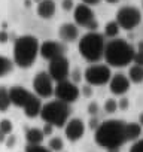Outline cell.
<instances>
[{
  "mask_svg": "<svg viewBox=\"0 0 143 152\" xmlns=\"http://www.w3.org/2000/svg\"><path fill=\"white\" fill-rule=\"evenodd\" d=\"M125 121L122 119H107L100 122L94 133V140L98 146L107 149L121 148L125 142Z\"/></svg>",
  "mask_w": 143,
  "mask_h": 152,
  "instance_id": "cell-1",
  "label": "cell"
},
{
  "mask_svg": "<svg viewBox=\"0 0 143 152\" xmlns=\"http://www.w3.org/2000/svg\"><path fill=\"white\" fill-rule=\"evenodd\" d=\"M134 52L136 49L130 42H127L125 39L115 37L106 43L103 58L106 60V64L109 67H125L133 63Z\"/></svg>",
  "mask_w": 143,
  "mask_h": 152,
  "instance_id": "cell-2",
  "label": "cell"
},
{
  "mask_svg": "<svg viewBox=\"0 0 143 152\" xmlns=\"http://www.w3.org/2000/svg\"><path fill=\"white\" fill-rule=\"evenodd\" d=\"M39 39L31 34L17 37L14 43V64L21 69H28L34 64L39 55Z\"/></svg>",
  "mask_w": 143,
  "mask_h": 152,
  "instance_id": "cell-3",
  "label": "cell"
},
{
  "mask_svg": "<svg viewBox=\"0 0 143 152\" xmlns=\"http://www.w3.org/2000/svg\"><path fill=\"white\" fill-rule=\"evenodd\" d=\"M9 99H11V104L24 109V113L27 118L31 119V118L39 116L40 109H42V102L34 93L26 90L24 87L15 85L9 88Z\"/></svg>",
  "mask_w": 143,
  "mask_h": 152,
  "instance_id": "cell-4",
  "label": "cell"
},
{
  "mask_svg": "<svg viewBox=\"0 0 143 152\" xmlns=\"http://www.w3.org/2000/svg\"><path fill=\"white\" fill-rule=\"evenodd\" d=\"M104 46H106L104 36L98 31H88L78 42V51L81 57L93 64L98 63L103 58Z\"/></svg>",
  "mask_w": 143,
  "mask_h": 152,
  "instance_id": "cell-5",
  "label": "cell"
},
{
  "mask_svg": "<svg viewBox=\"0 0 143 152\" xmlns=\"http://www.w3.org/2000/svg\"><path fill=\"white\" fill-rule=\"evenodd\" d=\"M70 104L63 103L60 100H52L42 104L39 116L45 124H51L52 127L63 128L70 118Z\"/></svg>",
  "mask_w": 143,
  "mask_h": 152,
  "instance_id": "cell-6",
  "label": "cell"
},
{
  "mask_svg": "<svg viewBox=\"0 0 143 152\" xmlns=\"http://www.w3.org/2000/svg\"><path fill=\"white\" fill-rule=\"evenodd\" d=\"M112 78V70L107 64H91L84 72V79L91 87H100L109 84Z\"/></svg>",
  "mask_w": 143,
  "mask_h": 152,
  "instance_id": "cell-7",
  "label": "cell"
},
{
  "mask_svg": "<svg viewBox=\"0 0 143 152\" xmlns=\"http://www.w3.org/2000/svg\"><path fill=\"white\" fill-rule=\"evenodd\" d=\"M54 96L57 100L63 102V103H67V104H72L78 102L79 96H81V88L73 84L69 79H64V81H60V82H55L54 85Z\"/></svg>",
  "mask_w": 143,
  "mask_h": 152,
  "instance_id": "cell-8",
  "label": "cell"
},
{
  "mask_svg": "<svg viewBox=\"0 0 143 152\" xmlns=\"http://www.w3.org/2000/svg\"><path fill=\"white\" fill-rule=\"evenodd\" d=\"M116 23L124 30H133L142 23V12L136 6H122L116 12Z\"/></svg>",
  "mask_w": 143,
  "mask_h": 152,
  "instance_id": "cell-9",
  "label": "cell"
},
{
  "mask_svg": "<svg viewBox=\"0 0 143 152\" xmlns=\"http://www.w3.org/2000/svg\"><path fill=\"white\" fill-rule=\"evenodd\" d=\"M33 91L39 99H49L54 96V81L48 72H39L33 78Z\"/></svg>",
  "mask_w": 143,
  "mask_h": 152,
  "instance_id": "cell-10",
  "label": "cell"
},
{
  "mask_svg": "<svg viewBox=\"0 0 143 152\" xmlns=\"http://www.w3.org/2000/svg\"><path fill=\"white\" fill-rule=\"evenodd\" d=\"M48 73L52 78L54 82H60V81H64L69 78V73H70V64H69V60L61 55L58 58H54L49 61V66H48Z\"/></svg>",
  "mask_w": 143,
  "mask_h": 152,
  "instance_id": "cell-11",
  "label": "cell"
},
{
  "mask_svg": "<svg viewBox=\"0 0 143 152\" xmlns=\"http://www.w3.org/2000/svg\"><path fill=\"white\" fill-rule=\"evenodd\" d=\"M63 128H64V136L69 142H78L85 134V124L79 118H70Z\"/></svg>",
  "mask_w": 143,
  "mask_h": 152,
  "instance_id": "cell-12",
  "label": "cell"
},
{
  "mask_svg": "<svg viewBox=\"0 0 143 152\" xmlns=\"http://www.w3.org/2000/svg\"><path fill=\"white\" fill-rule=\"evenodd\" d=\"M64 52H66V48L58 40L49 39V40H45L43 43H40V46H39V55L45 60H49V61L64 55Z\"/></svg>",
  "mask_w": 143,
  "mask_h": 152,
  "instance_id": "cell-13",
  "label": "cell"
},
{
  "mask_svg": "<svg viewBox=\"0 0 143 152\" xmlns=\"http://www.w3.org/2000/svg\"><path fill=\"white\" fill-rule=\"evenodd\" d=\"M73 20H75V24L78 27L87 28V26L96 20V14L91 9V6L81 3V5H76L73 9Z\"/></svg>",
  "mask_w": 143,
  "mask_h": 152,
  "instance_id": "cell-14",
  "label": "cell"
},
{
  "mask_svg": "<svg viewBox=\"0 0 143 152\" xmlns=\"http://www.w3.org/2000/svg\"><path fill=\"white\" fill-rule=\"evenodd\" d=\"M130 79L124 73H115L109 81V88L113 96H124L130 91Z\"/></svg>",
  "mask_w": 143,
  "mask_h": 152,
  "instance_id": "cell-15",
  "label": "cell"
},
{
  "mask_svg": "<svg viewBox=\"0 0 143 152\" xmlns=\"http://www.w3.org/2000/svg\"><path fill=\"white\" fill-rule=\"evenodd\" d=\"M58 37L66 43L76 42L79 39V27L75 23H64L58 28Z\"/></svg>",
  "mask_w": 143,
  "mask_h": 152,
  "instance_id": "cell-16",
  "label": "cell"
},
{
  "mask_svg": "<svg viewBox=\"0 0 143 152\" xmlns=\"http://www.w3.org/2000/svg\"><path fill=\"white\" fill-rule=\"evenodd\" d=\"M36 11H37V15L42 20H51L55 15L57 6H55L54 0H42L40 3H37V9Z\"/></svg>",
  "mask_w": 143,
  "mask_h": 152,
  "instance_id": "cell-17",
  "label": "cell"
},
{
  "mask_svg": "<svg viewBox=\"0 0 143 152\" xmlns=\"http://www.w3.org/2000/svg\"><path fill=\"white\" fill-rule=\"evenodd\" d=\"M26 139H27V143L28 145H42L43 139H45V134L42 131V128H28L27 133H26Z\"/></svg>",
  "mask_w": 143,
  "mask_h": 152,
  "instance_id": "cell-18",
  "label": "cell"
},
{
  "mask_svg": "<svg viewBox=\"0 0 143 152\" xmlns=\"http://www.w3.org/2000/svg\"><path fill=\"white\" fill-rule=\"evenodd\" d=\"M142 136V125L139 122H127L125 124V137L127 140H137Z\"/></svg>",
  "mask_w": 143,
  "mask_h": 152,
  "instance_id": "cell-19",
  "label": "cell"
},
{
  "mask_svg": "<svg viewBox=\"0 0 143 152\" xmlns=\"http://www.w3.org/2000/svg\"><path fill=\"white\" fill-rule=\"evenodd\" d=\"M128 79L133 84H142L143 82V67L142 66H131L128 70Z\"/></svg>",
  "mask_w": 143,
  "mask_h": 152,
  "instance_id": "cell-20",
  "label": "cell"
},
{
  "mask_svg": "<svg viewBox=\"0 0 143 152\" xmlns=\"http://www.w3.org/2000/svg\"><path fill=\"white\" fill-rule=\"evenodd\" d=\"M11 106V99H9V88L5 85H0V112H6Z\"/></svg>",
  "mask_w": 143,
  "mask_h": 152,
  "instance_id": "cell-21",
  "label": "cell"
},
{
  "mask_svg": "<svg viewBox=\"0 0 143 152\" xmlns=\"http://www.w3.org/2000/svg\"><path fill=\"white\" fill-rule=\"evenodd\" d=\"M119 31H121V27L118 26V23L116 21H110V23L106 24L103 36L104 37H109V39H115V37L119 36Z\"/></svg>",
  "mask_w": 143,
  "mask_h": 152,
  "instance_id": "cell-22",
  "label": "cell"
},
{
  "mask_svg": "<svg viewBox=\"0 0 143 152\" xmlns=\"http://www.w3.org/2000/svg\"><path fill=\"white\" fill-rule=\"evenodd\" d=\"M14 70V61H11L8 57L0 55V78L6 76L8 73H11Z\"/></svg>",
  "mask_w": 143,
  "mask_h": 152,
  "instance_id": "cell-23",
  "label": "cell"
},
{
  "mask_svg": "<svg viewBox=\"0 0 143 152\" xmlns=\"http://www.w3.org/2000/svg\"><path fill=\"white\" fill-rule=\"evenodd\" d=\"M48 149L52 152H61L64 149V142L61 137H52L48 142Z\"/></svg>",
  "mask_w": 143,
  "mask_h": 152,
  "instance_id": "cell-24",
  "label": "cell"
},
{
  "mask_svg": "<svg viewBox=\"0 0 143 152\" xmlns=\"http://www.w3.org/2000/svg\"><path fill=\"white\" fill-rule=\"evenodd\" d=\"M0 131H2L3 134H11L12 131H14V124H12V121L11 119H0Z\"/></svg>",
  "mask_w": 143,
  "mask_h": 152,
  "instance_id": "cell-25",
  "label": "cell"
},
{
  "mask_svg": "<svg viewBox=\"0 0 143 152\" xmlns=\"http://www.w3.org/2000/svg\"><path fill=\"white\" fill-rule=\"evenodd\" d=\"M103 109L106 113H115L118 110V102L115 99H107L103 104Z\"/></svg>",
  "mask_w": 143,
  "mask_h": 152,
  "instance_id": "cell-26",
  "label": "cell"
},
{
  "mask_svg": "<svg viewBox=\"0 0 143 152\" xmlns=\"http://www.w3.org/2000/svg\"><path fill=\"white\" fill-rule=\"evenodd\" d=\"M26 152H52L43 145H27Z\"/></svg>",
  "mask_w": 143,
  "mask_h": 152,
  "instance_id": "cell-27",
  "label": "cell"
},
{
  "mask_svg": "<svg viewBox=\"0 0 143 152\" xmlns=\"http://www.w3.org/2000/svg\"><path fill=\"white\" fill-rule=\"evenodd\" d=\"M130 152H143V139L134 140L133 146L130 148Z\"/></svg>",
  "mask_w": 143,
  "mask_h": 152,
  "instance_id": "cell-28",
  "label": "cell"
},
{
  "mask_svg": "<svg viewBox=\"0 0 143 152\" xmlns=\"http://www.w3.org/2000/svg\"><path fill=\"white\" fill-rule=\"evenodd\" d=\"M98 110H100V106H98L97 102H91V103L88 104V113H90L91 116H97Z\"/></svg>",
  "mask_w": 143,
  "mask_h": 152,
  "instance_id": "cell-29",
  "label": "cell"
},
{
  "mask_svg": "<svg viewBox=\"0 0 143 152\" xmlns=\"http://www.w3.org/2000/svg\"><path fill=\"white\" fill-rule=\"evenodd\" d=\"M70 76H72V79H70V81L73 82V84H76V85H78V82L82 79V75H81V70H79V69H75L73 72L70 73Z\"/></svg>",
  "mask_w": 143,
  "mask_h": 152,
  "instance_id": "cell-30",
  "label": "cell"
},
{
  "mask_svg": "<svg viewBox=\"0 0 143 152\" xmlns=\"http://www.w3.org/2000/svg\"><path fill=\"white\" fill-rule=\"evenodd\" d=\"M15 143H17V136H14L12 133H11V136H6V139H5V145H6V148H14L15 146Z\"/></svg>",
  "mask_w": 143,
  "mask_h": 152,
  "instance_id": "cell-31",
  "label": "cell"
},
{
  "mask_svg": "<svg viewBox=\"0 0 143 152\" xmlns=\"http://www.w3.org/2000/svg\"><path fill=\"white\" fill-rule=\"evenodd\" d=\"M133 63L137 64V66H142V67H143V52H142V51H136V52H134Z\"/></svg>",
  "mask_w": 143,
  "mask_h": 152,
  "instance_id": "cell-32",
  "label": "cell"
},
{
  "mask_svg": "<svg viewBox=\"0 0 143 152\" xmlns=\"http://www.w3.org/2000/svg\"><path fill=\"white\" fill-rule=\"evenodd\" d=\"M130 107V100L127 97H122L121 100H118V109L121 110H127Z\"/></svg>",
  "mask_w": 143,
  "mask_h": 152,
  "instance_id": "cell-33",
  "label": "cell"
},
{
  "mask_svg": "<svg viewBox=\"0 0 143 152\" xmlns=\"http://www.w3.org/2000/svg\"><path fill=\"white\" fill-rule=\"evenodd\" d=\"M61 8L64 11H73L75 9V3H73V0H63V3H61Z\"/></svg>",
  "mask_w": 143,
  "mask_h": 152,
  "instance_id": "cell-34",
  "label": "cell"
},
{
  "mask_svg": "<svg viewBox=\"0 0 143 152\" xmlns=\"http://www.w3.org/2000/svg\"><path fill=\"white\" fill-rule=\"evenodd\" d=\"M81 91H82V96H84V97H91L93 93H94V91H93V87L88 85V84H87V85H82V90H81Z\"/></svg>",
  "mask_w": 143,
  "mask_h": 152,
  "instance_id": "cell-35",
  "label": "cell"
},
{
  "mask_svg": "<svg viewBox=\"0 0 143 152\" xmlns=\"http://www.w3.org/2000/svg\"><path fill=\"white\" fill-rule=\"evenodd\" d=\"M98 124H100V121L97 119V116H91V119L88 122V128L93 130V131H96V128L98 127Z\"/></svg>",
  "mask_w": 143,
  "mask_h": 152,
  "instance_id": "cell-36",
  "label": "cell"
},
{
  "mask_svg": "<svg viewBox=\"0 0 143 152\" xmlns=\"http://www.w3.org/2000/svg\"><path fill=\"white\" fill-rule=\"evenodd\" d=\"M9 40V33L6 30H0V43H6Z\"/></svg>",
  "mask_w": 143,
  "mask_h": 152,
  "instance_id": "cell-37",
  "label": "cell"
},
{
  "mask_svg": "<svg viewBox=\"0 0 143 152\" xmlns=\"http://www.w3.org/2000/svg\"><path fill=\"white\" fill-rule=\"evenodd\" d=\"M42 131H43V134H45V136H51V134H52V131H54V127H52L51 124H45V125H43V128H42Z\"/></svg>",
  "mask_w": 143,
  "mask_h": 152,
  "instance_id": "cell-38",
  "label": "cell"
},
{
  "mask_svg": "<svg viewBox=\"0 0 143 152\" xmlns=\"http://www.w3.org/2000/svg\"><path fill=\"white\" fill-rule=\"evenodd\" d=\"M101 2V0H82V3H85V5H88V6H96V5H98Z\"/></svg>",
  "mask_w": 143,
  "mask_h": 152,
  "instance_id": "cell-39",
  "label": "cell"
},
{
  "mask_svg": "<svg viewBox=\"0 0 143 152\" xmlns=\"http://www.w3.org/2000/svg\"><path fill=\"white\" fill-rule=\"evenodd\" d=\"M137 51H142V52H143V40H140V42L137 43Z\"/></svg>",
  "mask_w": 143,
  "mask_h": 152,
  "instance_id": "cell-40",
  "label": "cell"
},
{
  "mask_svg": "<svg viewBox=\"0 0 143 152\" xmlns=\"http://www.w3.org/2000/svg\"><path fill=\"white\" fill-rule=\"evenodd\" d=\"M5 139H6V134H3L0 131V143H5Z\"/></svg>",
  "mask_w": 143,
  "mask_h": 152,
  "instance_id": "cell-41",
  "label": "cell"
},
{
  "mask_svg": "<svg viewBox=\"0 0 143 152\" xmlns=\"http://www.w3.org/2000/svg\"><path fill=\"white\" fill-rule=\"evenodd\" d=\"M139 124H140V125L143 127V112H142V113L139 115Z\"/></svg>",
  "mask_w": 143,
  "mask_h": 152,
  "instance_id": "cell-42",
  "label": "cell"
},
{
  "mask_svg": "<svg viewBox=\"0 0 143 152\" xmlns=\"http://www.w3.org/2000/svg\"><path fill=\"white\" fill-rule=\"evenodd\" d=\"M121 148H112V149H107V152H119Z\"/></svg>",
  "mask_w": 143,
  "mask_h": 152,
  "instance_id": "cell-43",
  "label": "cell"
},
{
  "mask_svg": "<svg viewBox=\"0 0 143 152\" xmlns=\"http://www.w3.org/2000/svg\"><path fill=\"white\" fill-rule=\"evenodd\" d=\"M106 2L109 3V5H115V3H118L119 0H106Z\"/></svg>",
  "mask_w": 143,
  "mask_h": 152,
  "instance_id": "cell-44",
  "label": "cell"
},
{
  "mask_svg": "<svg viewBox=\"0 0 143 152\" xmlns=\"http://www.w3.org/2000/svg\"><path fill=\"white\" fill-rule=\"evenodd\" d=\"M30 3H31V0H26V8H30L31 6Z\"/></svg>",
  "mask_w": 143,
  "mask_h": 152,
  "instance_id": "cell-45",
  "label": "cell"
},
{
  "mask_svg": "<svg viewBox=\"0 0 143 152\" xmlns=\"http://www.w3.org/2000/svg\"><path fill=\"white\" fill-rule=\"evenodd\" d=\"M33 2H34V3H40V2H42V0H33Z\"/></svg>",
  "mask_w": 143,
  "mask_h": 152,
  "instance_id": "cell-46",
  "label": "cell"
},
{
  "mask_svg": "<svg viewBox=\"0 0 143 152\" xmlns=\"http://www.w3.org/2000/svg\"><path fill=\"white\" fill-rule=\"evenodd\" d=\"M142 6H143V0H142Z\"/></svg>",
  "mask_w": 143,
  "mask_h": 152,
  "instance_id": "cell-47",
  "label": "cell"
}]
</instances>
